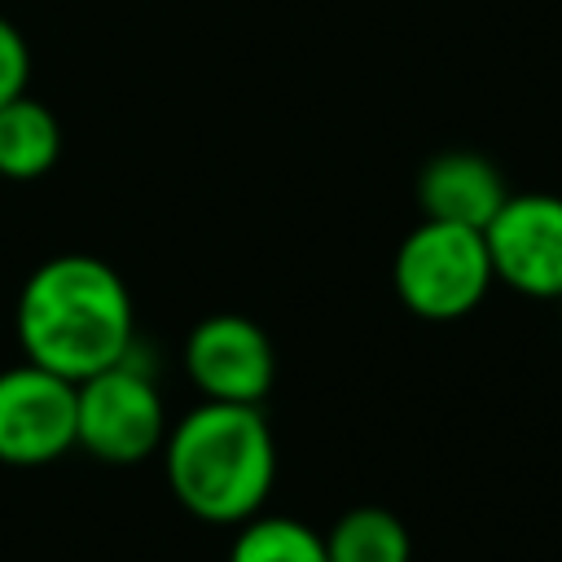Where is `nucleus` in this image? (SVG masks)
Here are the masks:
<instances>
[{
    "instance_id": "1",
    "label": "nucleus",
    "mask_w": 562,
    "mask_h": 562,
    "mask_svg": "<svg viewBox=\"0 0 562 562\" xmlns=\"http://www.w3.org/2000/svg\"><path fill=\"white\" fill-rule=\"evenodd\" d=\"M132 294L123 277L92 255L44 259L18 294V338L31 364L83 382L132 356Z\"/></svg>"
},
{
    "instance_id": "2",
    "label": "nucleus",
    "mask_w": 562,
    "mask_h": 562,
    "mask_svg": "<svg viewBox=\"0 0 562 562\" xmlns=\"http://www.w3.org/2000/svg\"><path fill=\"white\" fill-rule=\"evenodd\" d=\"M176 501L202 522H246L263 509L277 479V448L259 404L206 400L162 439Z\"/></svg>"
},
{
    "instance_id": "3",
    "label": "nucleus",
    "mask_w": 562,
    "mask_h": 562,
    "mask_svg": "<svg viewBox=\"0 0 562 562\" xmlns=\"http://www.w3.org/2000/svg\"><path fill=\"white\" fill-rule=\"evenodd\" d=\"M391 281L400 303L422 321H457L474 312L487 294L492 259L483 228L422 220L395 250Z\"/></svg>"
},
{
    "instance_id": "4",
    "label": "nucleus",
    "mask_w": 562,
    "mask_h": 562,
    "mask_svg": "<svg viewBox=\"0 0 562 562\" xmlns=\"http://www.w3.org/2000/svg\"><path fill=\"white\" fill-rule=\"evenodd\" d=\"M167 439V413L154 378L123 356L75 382V443L110 465H136Z\"/></svg>"
},
{
    "instance_id": "5",
    "label": "nucleus",
    "mask_w": 562,
    "mask_h": 562,
    "mask_svg": "<svg viewBox=\"0 0 562 562\" xmlns=\"http://www.w3.org/2000/svg\"><path fill=\"white\" fill-rule=\"evenodd\" d=\"M492 277L527 299H562V198L509 193L483 228Z\"/></svg>"
},
{
    "instance_id": "6",
    "label": "nucleus",
    "mask_w": 562,
    "mask_h": 562,
    "mask_svg": "<svg viewBox=\"0 0 562 562\" xmlns=\"http://www.w3.org/2000/svg\"><path fill=\"white\" fill-rule=\"evenodd\" d=\"M75 448V382L18 364L0 373V461L48 465Z\"/></svg>"
},
{
    "instance_id": "7",
    "label": "nucleus",
    "mask_w": 562,
    "mask_h": 562,
    "mask_svg": "<svg viewBox=\"0 0 562 562\" xmlns=\"http://www.w3.org/2000/svg\"><path fill=\"white\" fill-rule=\"evenodd\" d=\"M184 369L206 400L259 404L272 391L277 356L268 334L246 316H206L184 342Z\"/></svg>"
},
{
    "instance_id": "8",
    "label": "nucleus",
    "mask_w": 562,
    "mask_h": 562,
    "mask_svg": "<svg viewBox=\"0 0 562 562\" xmlns=\"http://www.w3.org/2000/svg\"><path fill=\"white\" fill-rule=\"evenodd\" d=\"M505 198H509V189H505L501 171L474 149L435 154L417 176V206L426 220L487 228V220L501 211Z\"/></svg>"
},
{
    "instance_id": "9",
    "label": "nucleus",
    "mask_w": 562,
    "mask_h": 562,
    "mask_svg": "<svg viewBox=\"0 0 562 562\" xmlns=\"http://www.w3.org/2000/svg\"><path fill=\"white\" fill-rule=\"evenodd\" d=\"M61 154L57 114L35 97H13L0 105V176L4 180H40L53 171Z\"/></svg>"
},
{
    "instance_id": "10",
    "label": "nucleus",
    "mask_w": 562,
    "mask_h": 562,
    "mask_svg": "<svg viewBox=\"0 0 562 562\" xmlns=\"http://www.w3.org/2000/svg\"><path fill=\"white\" fill-rule=\"evenodd\" d=\"M325 553L329 562H408L413 540H408V527L391 509L356 505L329 527Z\"/></svg>"
},
{
    "instance_id": "11",
    "label": "nucleus",
    "mask_w": 562,
    "mask_h": 562,
    "mask_svg": "<svg viewBox=\"0 0 562 562\" xmlns=\"http://www.w3.org/2000/svg\"><path fill=\"white\" fill-rule=\"evenodd\" d=\"M228 562H329L325 553V536H316L312 527L294 522V518H246Z\"/></svg>"
},
{
    "instance_id": "12",
    "label": "nucleus",
    "mask_w": 562,
    "mask_h": 562,
    "mask_svg": "<svg viewBox=\"0 0 562 562\" xmlns=\"http://www.w3.org/2000/svg\"><path fill=\"white\" fill-rule=\"evenodd\" d=\"M26 79H31V48H26L22 31L9 18H0V105L22 97Z\"/></svg>"
}]
</instances>
